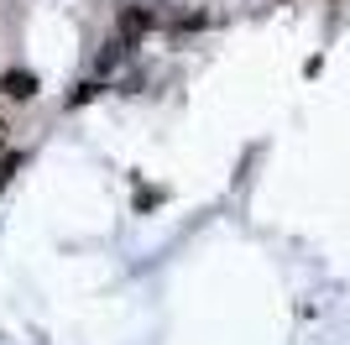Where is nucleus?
<instances>
[{"label":"nucleus","mask_w":350,"mask_h":345,"mask_svg":"<svg viewBox=\"0 0 350 345\" xmlns=\"http://www.w3.org/2000/svg\"><path fill=\"white\" fill-rule=\"evenodd\" d=\"M152 31V5H120V16H116V37L126 47H136Z\"/></svg>","instance_id":"obj_1"},{"label":"nucleus","mask_w":350,"mask_h":345,"mask_svg":"<svg viewBox=\"0 0 350 345\" xmlns=\"http://www.w3.org/2000/svg\"><path fill=\"white\" fill-rule=\"evenodd\" d=\"M0 94H11V100H31V94H37V73H31V68L0 73Z\"/></svg>","instance_id":"obj_2"},{"label":"nucleus","mask_w":350,"mask_h":345,"mask_svg":"<svg viewBox=\"0 0 350 345\" xmlns=\"http://www.w3.org/2000/svg\"><path fill=\"white\" fill-rule=\"evenodd\" d=\"M126 53H131V47L120 42V37H110V42L100 47V73H110V68H120V63H126Z\"/></svg>","instance_id":"obj_3"},{"label":"nucleus","mask_w":350,"mask_h":345,"mask_svg":"<svg viewBox=\"0 0 350 345\" xmlns=\"http://www.w3.org/2000/svg\"><path fill=\"white\" fill-rule=\"evenodd\" d=\"M94 94H100V84L89 79V84H79V89H73V94H68V105H89V100H94Z\"/></svg>","instance_id":"obj_4"},{"label":"nucleus","mask_w":350,"mask_h":345,"mask_svg":"<svg viewBox=\"0 0 350 345\" xmlns=\"http://www.w3.org/2000/svg\"><path fill=\"white\" fill-rule=\"evenodd\" d=\"M16 168H21V157H16V152H5V157H0V188L11 183V172H16Z\"/></svg>","instance_id":"obj_5"},{"label":"nucleus","mask_w":350,"mask_h":345,"mask_svg":"<svg viewBox=\"0 0 350 345\" xmlns=\"http://www.w3.org/2000/svg\"><path fill=\"white\" fill-rule=\"evenodd\" d=\"M0 157H5V120H0Z\"/></svg>","instance_id":"obj_6"}]
</instances>
